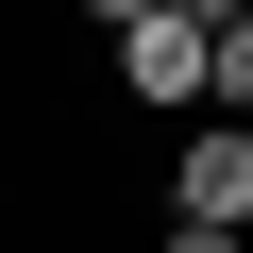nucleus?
<instances>
[{"label":"nucleus","instance_id":"obj_1","mask_svg":"<svg viewBox=\"0 0 253 253\" xmlns=\"http://www.w3.org/2000/svg\"><path fill=\"white\" fill-rule=\"evenodd\" d=\"M101 84L135 101V135H169V118H203V84H219V34H203V17H169V0H152L135 34H101Z\"/></svg>","mask_w":253,"mask_h":253},{"label":"nucleus","instance_id":"obj_2","mask_svg":"<svg viewBox=\"0 0 253 253\" xmlns=\"http://www.w3.org/2000/svg\"><path fill=\"white\" fill-rule=\"evenodd\" d=\"M152 203H169V219H236V236H253V118H169Z\"/></svg>","mask_w":253,"mask_h":253},{"label":"nucleus","instance_id":"obj_3","mask_svg":"<svg viewBox=\"0 0 253 253\" xmlns=\"http://www.w3.org/2000/svg\"><path fill=\"white\" fill-rule=\"evenodd\" d=\"M203 118H253V17L219 34V84H203Z\"/></svg>","mask_w":253,"mask_h":253},{"label":"nucleus","instance_id":"obj_4","mask_svg":"<svg viewBox=\"0 0 253 253\" xmlns=\"http://www.w3.org/2000/svg\"><path fill=\"white\" fill-rule=\"evenodd\" d=\"M152 253H253V236H236V219H169V203H152Z\"/></svg>","mask_w":253,"mask_h":253},{"label":"nucleus","instance_id":"obj_5","mask_svg":"<svg viewBox=\"0 0 253 253\" xmlns=\"http://www.w3.org/2000/svg\"><path fill=\"white\" fill-rule=\"evenodd\" d=\"M68 17H84V34H135V17H152V0H68Z\"/></svg>","mask_w":253,"mask_h":253},{"label":"nucleus","instance_id":"obj_6","mask_svg":"<svg viewBox=\"0 0 253 253\" xmlns=\"http://www.w3.org/2000/svg\"><path fill=\"white\" fill-rule=\"evenodd\" d=\"M169 17H203V34H236V17H253V0H169Z\"/></svg>","mask_w":253,"mask_h":253}]
</instances>
